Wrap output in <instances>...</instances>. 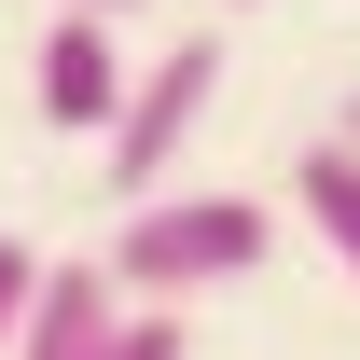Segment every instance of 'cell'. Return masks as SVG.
I'll list each match as a JSON object with an SVG mask.
<instances>
[{
  "mask_svg": "<svg viewBox=\"0 0 360 360\" xmlns=\"http://www.w3.org/2000/svg\"><path fill=\"white\" fill-rule=\"evenodd\" d=\"M125 56H111V14H56L42 56H28V97H42V125L56 139H111V111H125Z\"/></svg>",
  "mask_w": 360,
  "mask_h": 360,
  "instance_id": "obj_3",
  "label": "cell"
},
{
  "mask_svg": "<svg viewBox=\"0 0 360 360\" xmlns=\"http://www.w3.org/2000/svg\"><path fill=\"white\" fill-rule=\"evenodd\" d=\"M333 139H347V153H360V97H347V125H333Z\"/></svg>",
  "mask_w": 360,
  "mask_h": 360,
  "instance_id": "obj_8",
  "label": "cell"
},
{
  "mask_svg": "<svg viewBox=\"0 0 360 360\" xmlns=\"http://www.w3.org/2000/svg\"><path fill=\"white\" fill-rule=\"evenodd\" d=\"M125 347V277L111 264H42L28 319H14V360H111Z\"/></svg>",
  "mask_w": 360,
  "mask_h": 360,
  "instance_id": "obj_4",
  "label": "cell"
},
{
  "mask_svg": "<svg viewBox=\"0 0 360 360\" xmlns=\"http://www.w3.org/2000/svg\"><path fill=\"white\" fill-rule=\"evenodd\" d=\"M111 360H180V305H139V319H125V347H111Z\"/></svg>",
  "mask_w": 360,
  "mask_h": 360,
  "instance_id": "obj_7",
  "label": "cell"
},
{
  "mask_svg": "<svg viewBox=\"0 0 360 360\" xmlns=\"http://www.w3.org/2000/svg\"><path fill=\"white\" fill-rule=\"evenodd\" d=\"M208 97H222V42H208V28H180L167 56H153V70H139L125 84V111H111V139H97V167H111V194H167V167H180V139L208 125Z\"/></svg>",
  "mask_w": 360,
  "mask_h": 360,
  "instance_id": "obj_2",
  "label": "cell"
},
{
  "mask_svg": "<svg viewBox=\"0 0 360 360\" xmlns=\"http://www.w3.org/2000/svg\"><path fill=\"white\" fill-rule=\"evenodd\" d=\"M28 291H42V264H28V250L0 236V360H14V319H28Z\"/></svg>",
  "mask_w": 360,
  "mask_h": 360,
  "instance_id": "obj_6",
  "label": "cell"
},
{
  "mask_svg": "<svg viewBox=\"0 0 360 360\" xmlns=\"http://www.w3.org/2000/svg\"><path fill=\"white\" fill-rule=\"evenodd\" d=\"M70 14H125V0H70Z\"/></svg>",
  "mask_w": 360,
  "mask_h": 360,
  "instance_id": "obj_9",
  "label": "cell"
},
{
  "mask_svg": "<svg viewBox=\"0 0 360 360\" xmlns=\"http://www.w3.org/2000/svg\"><path fill=\"white\" fill-rule=\"evenodd\" d=\"M291 208H305V222H319V250L360 277V153H347V139H319L305 167H291Z\"/></svg>",
  "mask_w": 360,
  "mask_h": 360,
  "instance_id": "obj_5",
  "label": "cell"
},
{
  "mask_svg": "<svg viewBox=\"0 0 360 360\" xmlns=\"http://www.w3.org/2000/svg\"><path fill=\"white\" fill-rule=\"evenodd\" d=\"M277 250V222L250 208V194H139L125 236L97 250V264L125 277L139 305H180V291H222V277H250Z\"/></svg>",
  "mask_w": 360,
  "mask_h": 360,
  "instance_id": "obj_1",
  "label": "cell"
}]
</instances>
